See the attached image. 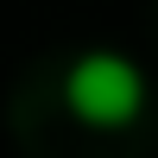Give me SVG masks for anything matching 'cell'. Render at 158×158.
<instances>
[{
    "mask_svg": "<svg viewBox=\"0 0 158 158\" xmlns=\"http://www.w3.org/2000/svg\"><path fill=\"white\" fill-rule=\"evenodd\" d=\"M63 108L82 127H127L146 108V70L127 51H82L63 70Z\"/></svg>",
    "mask_w": 158,
    "mask_h": 158,
    "instance_id": "1",
    "label": "cell"
}]
</instances>
